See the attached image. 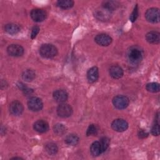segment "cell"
<instances>
[{"label": "cell", "instance_id": "1", "mask_svg": "<svg viewBox=\"0 0 160 160\" xmlns=\"http://www.w3.org/2000/svg\"><path fill=\"white\" fill-rule=\"evenodd\" d=\"M127 56L128 60L131 64H137L142 61L143 54L139 48L132 46L128 50Z\"/></svg>", "mask_w": 160, "mask_h": 160}, {"label": "cell", "instance_id": "2", "mask_svg": "<svg viewBox=\"0 0 160 160\" xmlns=\"http://www.w3.org/2000/svg\"><path fill=\"white\" fill-rule=\"evenodd\" d=\"M39 54L44 58H52L57 55L58 49L51 44H43L39 48Z\"/></svg>", "mask_w": 160, "mask_h": 160}, {"label": "cell", "instance_id": "3", "mask_svg": "<svg viewBox=\"0 0 160 160\" xmlns=\"http://www.w3.org/2000/svg\"><path fill=\"white\" fill-rule=\"evenodd\" d=\"M146 20L151 23H157L160 19V12L158 8H151L148 9L145 12Z\"/></svg>", "mask_w": 160, "mask_h": 160}, {"label": "cell", "instance_id": "4", "mask_svg": "<svg viewBox=\"0 0 160 160\" xmlns=\"http://www.w3.org/2000/svg\"><path fill=\"white\" fill-rule=\"evenodd\" d=\"M129 100L128 98L123 95H118L112 99L114 106L118 109H124L129 105Z\"/></svg>", "mask_w": 160, "mask_h": 160}, {"label": "cell", "instance_id": "5", "mask_svg": "<svg viewBox=\"0 0 160 160\" xmlns=\"http://www.w3.org/2000/svg\"><path fill=\"white\" fill-rule=\"evenodd\" d=\"M57 113L61 118H68L72 114V109L71 106L68 104L61 103L57 108Z\"/></svg>", "mask_w": 160, "mask_h": 160}, {"label": "cell", "instance_id": "6", "mask_svg": "<svg viewBox=\"0 0 160 160\" xmlns=\"http://www.w3.org/2000/svg\"><path fill=\"white\" fill-rule=\"evenodd\" d=\"M28 108L32 111H39L42 109L43 103L42 100L37 97H32L28 101Z\"/></svg>", "mask_w": 160, "mask_h": 160}, {"label": "cell", "instance_id": "7", "mask_svg": "<svg viewBox=\"0 0 160 160\" xmlns=\"http://www.w3.org/2000/svg\"><path fill=\"white\" fill-rule=\"evenodd\" d=\"M24 48L19 44H12L9 45L7 48L8 54L13 57H19L24 54Z\"/></svg>", "mask_w": 160, "mask_h": 160}, {"label": "cell", "instance_id": "8", "mask_svg": "<svg viewBox=\"0 0 160 160\" xmlns=\"http://www.w3.org/2000/svg\"><path fill=\"white\" fill-rule=\"evenodd\" d=\"M111 128L116 131L122 132L128 129V123L123 119H116L112 122Z\"/></svg>", "mask_w": 160, "mask_h": 160}, {"label": "cell", "instance_id": "9", "mask_svg": "<svg viewBox=\"0 0 160 160\" xmlns=\"http://www.w3.org/2000/svg\"><path fill=\"white\" fill-rule=\"evenodd\" d=\"M23 110L24 108L22 103L18 101H14L9 104V112L13 116L21 115Z\"/></svg>", "mask_w": 160, "mask_h": 160}, {"label": "cell", "instance_id": "10", "mask_svg": "<svg viewBox=\"0 0 160 160\" xmlns=\"http://www.w3.org/2000/svg\"><path fill=\"white\" fill-rule=\"evenodd\" d=\"M31 18L35 22H42L46 18V12L41 9H34L31 11Z\"/></svg>", "mask_w": 160, "mask_h": 160}, {"label": "cell", "instance_id": "11", "mask_svg": "<svg viewBox=\"0 0 160 160\" xmlns=\"http://www.w3.org/2000/svg\"><path fill=\"white\" fill-rule=\"evenodd\" d=\"M111 12L108 9L102 8L99 9H96L94 12V16L102 21H108L111 18Z\"/></svg>", "mask_w": 160, "mask_h": 160}, {"label": "cell", "instance_id": "12", "mask_svg": "<svg viewBox=\"0 0 160 160\" xmlns=\"http://www.w3.org/2000/svg\"><path fill=\"white\" fill-rule=\"evenodd\" d=\"M95 42L100 46H108L112 42V38L106 34H99L94 38Z\"/></svg>", "mask_w": 160, "mask_h": 160}, {"label": "cell", "instance_id": "13", "mask_svg": "<svg viewBox=\"0 0 160 160\" xmlns=\"http://www.w3.org/2000/svg\"><path fill=\"white\" fill-rule=\"evenodd\" d=\"M54 99L59 103H64L68 98V92L64 89H58L53 92Z\"/></svg>", "mask_w": 160, "mask_h": 160}, {"label": "cell", "instance_id": "14", "mask_svg": "<svg viewBox=\"0 0 160 160\" xmlns=\"http://www.w3.org/2000/svg\"><path fill=\"white\" fill-rule=\"evenodd\" d=\"M33 128L36 131L39 133H44L48 131L49 124L46 121L44 120H38L34 123Z\"/></svg>", "mask_w": 160, "mask_h": 160}, {"label": "cell", "instance_id": "15", "mask_svg": "<svg viewBox=\"0 0 160 160\" xmlns=\"http://www.w3.org/2000/svg\"><path fill=\"white\" fill-rule=\"evenodd\" d=\"M99 78V70L96 66H93L88 69L87 72V78L89 82H95Z\"/></svg>", "mask_w": 160, "mask_h": 160}, {"label": "cell", "instance_id": "16", "mask_svg": "<svg viewBox=\"0 0 160 160\" xmlns=\"http://www.w3.org/2000/svg\"><path fill=\"white\" fill-rule=\"evenodd\" d=\"M109 74L114 79H119L123 76V70L119 66L113 65L109 68Z\"/></svg>", "mask_w": 160, "mask_h": 160}, {"label": "cell", "instance_id": "17", "mask_svg": "<svg viewBox=\"0 0 160 160\" xmlns=\"http://www.w3.org/2000/svg\"><path fill=\"white\" fill-rule=\"evenodd\" d=\"M146 39L151 44H158L160 42V34L157 31H150L146 34Z\"/></svg>", "mask_w": 160, "mask_h": 160}, {"label": "cell", "instance_id": "18", "mask_svg": "<svg viewBox=\"0 0 160 160\" xmlns=\"http://www.w3.org/2000/svg\"><path fill=\"white\" fill-rule=\"evenodd\" d=\"M90 152L93 156H98L102 152L99 141H94L91 144L90 147Z\"/></svg>", "mask_w": 160, "mask_h": 160}, {"label": "cell", "instance_id": "19", "mask_svg": "<svg viewBox=\"0 0 160 160\" xmlns=\"http://www.w3.org/2000/svg\"><path fill=\"white\" fill-rule=\"evenodd\" d=\"M4 29L10 34H16L20 31L19 26L14 23L7 24L4 27Z\"/></svg>", "mask_w": 160, "mask_h": 160}, {"label": "cell", "instance_id": "20", "mask_svg": "<svg viewBox=\"0 0 160 160\" xmlns=\"http://www.w3.org/2000/svg\"><path fill=\"white\" fill-rule=\"evenodd\" d=\"M36 77L35 71L32 69H26L22 74V78L27 82L32 81Z\"/></svg>", "mask_w": 160, "mask_h": 160}, {"label": "cell", "instance_id": "21", "mask_svg": "<svg viewBox=\"0 0 160 160\" xmlns=\"http://www.w3.org/2000/svg\"><path fill=\"white\" fill-rule=\"evenodd\" d=\"M79 138L75 134H70L65 138V142L67 144L71 146H76L79 142Z\"/></svg>", "mask_w": 160, "mask_h": 160}, {"label": "cell", "instance_id": "22", "mask_svg": "<svg viewBox=\"0 0 160 160\" xmlns=\"http://www.w3.org/2000/svg\"><path fill=\"white\" fill-rule=\"evenodd\" d=\"M45 150L49 154L54 155L57 153L58 148L55 143L48 142L45 145Z\"/></svg>", "mask_w": 160, "mask_h": 160}, {"label": "cell", "instance_id": "23", "mask_svg": "<svg viewBox=\"0 0 160 160\" xmlns=\"http://www.w3.org/2000/svg\"><path fill=\"white\" fill-rule=\"evenodd\" d=\"M53 130H54V133H56L57 135L62 136L66 132L67 128L64 125H63L62 124L58 123L54 126Z\"/></svg>", "mask_w": 160, "mask_h": 160}, {"label": "cell", "instance_id": "24", "mask_svg": "<svg viewBox=\"0 0 160 160\" xmlns=\"http://www.w3.org/2000/svg\"><path fill=\"white\" fill-rule=\"evenodd\" d=\"M57 5L61 9H69L73 6L74 2L71 0H59L57 2Z\"/></svg>", "mask_w": 160, "mask_h": 160}, {"label": "cell", "instance_id": "25", "mask_svg": "<svg viewBox=\"0 0 160 160\" xmlns=\"http://www.w3.org/2000/svg\"><path fill=\"white\" fill-rule=\"evenodd\" d=\"M118 6H119V4L116 1H106L102 2V8H106L110 11L114 10Z\"/></svg>", "mask_w": 160, "mask_h": 160}, {"label": "cell", "instance_id": "26", "mask_svg": "<svg viewBox=\"0 0 160 160\" xmlns=\"http://www.w3.org/2000/svg\"><path fill=\"white\" fill-rule=\"evenodd\" d=\"M146 90L151 92H158L159 91V84L158 82H149L146 84Z\"/></svg>", "mask_w": 160, "mask_h": 160}, {"label": "cell", "instance_id": "27", "mask_svg": "<svg viewBox=\"0 0 160 160\" xmlns=\"http://www.w3.org/2000/svg\"><path fill=\"white\" fill-rule=\"evenodd\" d=\"M159 114H157L156 118L155 119L154 123L153 124L151 129V133L154 136H158L159 134Z\"/></svg>", "mask_w": 160, "mask_h": 160}, {"label": "cell", "instance_id": "28", "mask_svg": "<svg viewBox=\"0 0 160 160\" xmlns=\"http://www.w3.org/2000/svg\"><path fill=\"white\" fill-rule=\"evenodd\" d=\"M100 144L101 146V148H102V152L106 151L107 150V149L109 147V142H110V140L107 137H102L101 140H100Z\"/></svg>", "mask_w": 160, "mask_h": 160}, {"label": "cell", "instance_id": "29", "mask_svg": "<svg viewBox=\"0 0 160 160\" xmlns=\"http://www.w3.org/2000/svg\"><path fill=\"white\" fill-rule=\"evenodd\" d=\"M98 129L96 126L94 124H90L87 129L86 131V135L88 136H92L96 135L97 134Z\"/></svg>", "mask_w": 160, "mask_h": 160}, {"label": "cell", "instance_id": "30", "mask_svg": "<svg viewBox=\"0 0 160 160\" xmlns=\"http://www.w3.org/2000/svg\"><path fill=\"white\" fill-rule=\"evenodd\" d=\"M138 14H139V12H138V5L136 4L134 9H133V11L132 12V13L130 15V17H129V19L131 20V21L132 22H134L137 18L138 17Z\"/></svg>", "mask_w": 160, "mask_h": 160}, {"label": "cell", "instance_id": "31", "mask_svg": "<svg viewBox=\"0 0 160 160\" xmlns=\"http://www.w3.org/2000/svg\"><path fill=\"white\" fill-rule=\"evenodd\" d=\"M18 86V87L19 88V89H21V90L24 92V93L26 94H31V93L32 92V89L28 88L26 87L23 83L20 82Z\"/></svg>", "mask_w": 160, "mask_h": 160}, {"label": "cell", "instance_id": "32", "mask_svg": "<svg viewBox=\"0 0 160 160\" xmlns=\"http://www.w3.org/2000/svg\"><path fill=\"white\" fill-rule=\"evenodd\" d=\"M39 28L38 26H34L32 29V31H31V37L32 39H34L36 38V36H37V34L39 33Z\"/></svg>", "mask_w": 160, "mask_h": 160}, {"label": "cell", "instance_id": "33", "mask_svg": "<svg viewBox=\"0 0 160 160\" xmlns=\"http://www.w3.org/2000/svg\"><path fill=\"white\" fill-rule=\"evenodd\" d=\"M148 135V133L146 132V131H144V130H141L139 131L138 132V136L139 138H144L146 137H147Z\"/></svg>", "mask_w": 160, "mask_h": 160}, {"label": "cell", "instance_id": "34", "mask_svg": "<svg viewBox=\"0 0 160 160\" xmlns=\"http://www.w3.org/2000/svg\"><path fill=\"white\" fill-rule=\"evenodd\" d=\"M12 159H22V158H17V157H15V158H12Z\"/></svg>", "mask_w": 160, "mask_h": 160}]
</instances>
